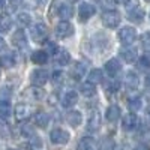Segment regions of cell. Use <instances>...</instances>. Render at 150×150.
Instances as JSON below:
<instances>
[{"label": "cell", "instance_id": "7bdbcfd3", "mask_svg": "<svg viewBox=\"0 0 150 150\" xmlns=\"http://www.w3.org/2000/svg\"><path fill=\"white\" fill-rule=\"evenodd\" d=\"M30 144L33 146V147H36V149H39L41 146H42V143H41V140L39 138H38V137L35 135V137H32V138H30Z\"/></svg>", "mask_w": 150, "mask_h": 150}, {"label": "cell", "instance_id": "30bf717a", "mask_svg": "<svg viewBox=\"0 0 150 150\" xmlns=\"http://www.w3.org/2000/svg\"><path fill=\"white\" fill-rule=\"evenodd\" d=\"M99 128H101V114H99V111L93 110L89 120H87V129L90 132H96Z\"/></svg>", "mask_w": 150, "mask_h": 150}, {"label": "cell", "instance_id": "f35d334b", "mask_svg": "<svg viewBox=\"0 0 150 150\" xmlns=\"http://www.w3.org/2000/svg\"><path fill=\"white\" fill-rule=\"evenodd\" d=\"M51 80L54 84H60V83H63V72H60V71H56L53 75H51Z\"/></svg>", "mask_w": 150, "mask_h": 150}, {"label": "cell", "instance_id": "8992f818", "mask_svg": "<svg viewBox=\"0 0 150 150\" xmlns=\"http://www.w3.org/2000/svg\"><path fill=\"white\" fill-rule=\"evenodd\" d=\"M137 38V32L132 27H123L119 30V39L123 45H131Z\"/></svg>", "mask_w": 150, "mask_h": 150}, {"label": "cell", "instance_id": "bcb514c9", "mask_svg": "<svg viewBox=\"0 0 150 150\" xmlns=\"http://www.w3.org/2000/svg\"><path fill=\"white\" fill-rule=\"evenodd\" d=\"M5 47H6V44H5V41L2 39V38H0V51H2V50H5Z\"/></svg>", "mask_w": 150, "mask_h": 150}, {"label": "cell", "instance_id": "d590c367", "mask_svg": "<svg viewBox=\"0 0 150 150\" xmlns=\"http://www.w3.org/2000/svg\"><path fill=\"white\" fill-rule=\"evenodd\" d=\"M141 45L144 47V50L150 51V32H146L141 35Z\"/></svg>", "mask_w": 150, "mask_h": 150}, {"label": "cell", "instance_id": "52a82bcc", "mask_svg": "<svg viewBox=\"0 0 150 150\" xmlns=\"http://www.w3.org/2000/svg\"><path fill=\"white\" fill-rule=\"evenodd\" d=\"M32 114H33V108H32V105H27V104H18V105L15 107V117H17L18 122L27 120Z\"/></svg>", "mask_w": 150, "mask_h": 150}, {"label": "cell", "instance_id": "ba28073f", "mask_svg": "<svg viewBox=\"0 0 150 150\" xmlns=\"http://www.w3.org/2000/svg\"><path fill=\"white\" fill-rule=\"evenodd\" d=\"M95 12H96V9H95V6L90 5V3H86V2H84V3H81V5L78 6V17H80L81 21H86V20H89L90 17H93Z\"/></svg>", "mask_w": 150, "mask_h": 150}, {"label": "cell", "instance_id": "e575fe53", "mask_svg": "<svg viewBox=\"0 0 150 150\" xmlns=\"http://www.w3.org/2000/svg\"><path fill=\"white\" fill-rule=\"evenodd\" d=\"M105 89L108 92H117L119 90V83L116 78H110L108 83H105Z\"/></svg>", "mask_w": 150, "mask_h": 150}, {"label": "cell", "instance_id": "4fadbf2b", "mask_svg": "<svg viewBox=\"0 0 150 150\" xmlns=\"http://www.w3.org/2000/svg\"><path fill=\"white\" fill-rule=\"evenodd\" d=\"M105 71H107V74L110 75V77L114 78L116 75L120 72V63H119V60H117V59L108 60L107 63H105Z\"/></svg>", "mask_w": 150, "mask_h": 150}, {"label": "cell", "instance_id": "603a6c76", "mask_svg": "<svg viewBox=\"0 0 150 150\" xmlns=\"http://www.w3.org/2000/svg\"><path fill=\"white\" fill-rule=\"evenodd\" d=\"M12 41H14V45L18 47V48H24L27 45V39H26V35H24L23 30H18L15 32V35L12 36Z\"/></svg>", "mask_w": 150, "mask_h": 150}, {"label": "cell", "instance_id": "5bb4252c", "mask_svg": "<svg viewBox=\"0 0 150 150\" xmlns=\"http://www.w3.org/2000/svg\"><path fill=\"white\" fill-rule=\"evenodd\" d=\"M69 60H71V56H69V53L66 51V50H57V53L54 54V62L59 66L68 65Z\"/></svg>", "mask_w": 150, "mask_h": 150}, {"label": "cell", "instance_id": "5b68a950", "mask_svg": "<svg viewBox=\"0 0 150 150\" xmlns=\"http://www.w3.org/2000/svg\"><path fill=\"white\" fill-rule=\"evenodd\" d=\"M56 35L60 39H66V38L74 35V27L69 21H60L56 26Z\"/></svg>", "mask_w": 150, "mask_h": 150}, {"label": "cell", "instance_id": "1f68e13d", "mask_svg": "<svg viewBox=\"0 0 150 150\" xmlns=\"http://www.w3.org/2000/svg\"><path fill=\"white\" fill-rule=\"evenodd\" d=\"M47 3V0H23V5L26 8H30V9H35L38 6H42Z\"/></svg>", "mask_w": 150, "mask_h": 150}, {"label": "cell", "instance_id": "ac0fdd59", "mask_svg": "<svg viewBox=\"0 0 150 150\" xmlns=\"http://www.w3.org/2000/svg\"><path fill=\"white\" fill-rule=\"evenodd\" d=\"M105 117H107V120L111 122V123L117 122L119 117H120V108H119L117 105H111V107H108L107 111H105Z\"/></svg>", "mask_w": 150, "mask_h": 150}, {"label": "cell", "instance_id": "816d5d0a", "mask_svg": "<svg viewBox=\"0 0 150 150\" xmlns=\"http://www.w3.org/2000/svg\"><path fill=\"white\" fill-rule=\"evenodd\" d=\"M71 2H75V0H71Z\"/></svg>", "mask_w": 150, "mask_h": 150}, {"label": "cell", "instance_id": "ffe728a7", "mask_svg": "<svg viewBox=\"0 0 150 150\" xmlns=\"http://www.w3.org/2000/svg\"><path fill=\"white\" fill-rule=\"evenodd\" d=\"M24 96L32 99V101H39V99L44 96V90L39 89V87H32V89H27L24 92Z\"/></svg>", "mask_w": 150, "mask_h": 150}, {"label": "cell", "instance_id": "7a4b0ae2", "mask_svg": "<svg viewBox=\"0 0 150 150\" xmlns=\"http://www.w3.org/2000/svg\"><path fill=\"white\" fill-rule=\"evenodd\" d=\"M30 36L35 42H44L45 38L48 36V27L45 26L44 23H38L32 27L30 30Z\"/></svg>", "mask_w": 150, "mask_h": 150}, {"label": "cell", "instance_id": "b9f144b4", "mask_svg": "<svg viewBox=\"0 0 150 150\" xmlns=\"http://www.w3.org/2000/svg\"><path fill=\"white\" fill-rule=\"evenodd\" d=\"M23 135H26V137H35V131L32 126H29V125H26V126H23Z\"/></svg>", "mask_w": 150, "mask_h": 150}, {"label": "cell", "instance_id": "d4e9b609", "mask_svg": "<svg viewBox=\"0 0 150 150\" xmlns=\"http://www.w3.org/2000/svg\"><path fill=\"white\" fill-rule=\"evenodd\" d=\"M32 62L36 65H45L48 62V53L47 51H35L32 54Z\"/></svg>", "mask_w": 150, "mask_h": 150}, {"label": "cell", "instance_id": "681fc988", "mask_svg": "<svg viewBox=\"0 0 150 150\" xmlns=\"http://www.w3.org/2000/svg\"><path fill=\"white\" fill-rule=\"evenodd\" d=\"M3 5H5V0H0V8H2Z\"/></svg>", "mask_w": 150, "mask_h": 150}, {"label": "cell", "instance_id": "7dc6e473", "mask_svg": "<svg viewBox=\"0 0 150 150\" xmlns=\"http://www.w3.org/2000/svg\"><path fill=\"white\" fill-rule=\"evenodd\" d=\"M146 120L150 123V108H147V111H146Z\"/></svg>", "mask_w": 150, "mask_h": 150}, {"label": "cell", "instance_id": "7c38bea8", "mask_svg": "<svg viewBox=\"0 0 150 150\" xmlns=\"http://www.w3.org/2000/svg\"><path fill=\"white\" fill-rule=\"evenodd\" d=\"M66 122L71 125V126L77 128V126H80V125L83 123V114L80 111H69L66 114Z\"/></svg>", "mask_w": 150, "mask_h": 150}, {"label": "cell", "instance_id": "7402d4cb", "mask_svg": "<svg viewBox=\"0 0 150 150\" xmlns=\"http://www.w3.org/2000/svg\"><path fill=\"white\" fill-rule=\"evenodd\" d=\"M35 123L38 125L39 128H47L48 123H50V116L44 111H39L35 114Z\"/></svg>", "mask_w": 150, "mask_h": 150}, {"label": "cell", "instance_id": "3957f363", "mask_svg": "<svg viewBox=\"0 0 150 150\" xmlns=\"http://www.w3.org/2000/svg\"><path fill=\"white\" fill-rule=\"evenodd\" d=\"M50 78V75L45 69H35L32 74H30V81L35 87H41L44 86Z\"/></svg>", "mask_w": 150, "mask_h": 150}, {"label": "cell", "instance_id": "484cf974", "mask_svg": "<svg viewBox=\"0 0 150 150\" xmlns=\"http://www.w3.org/2000/svg\"><path fill=\"white\" fill-rule=\"evenodd\" d=\"M125 84H126L128 89H135L138 86V77H137L135 72H128L126 78H125Z\"/></svg>", "mask_w": 150, "mask_h": 150}, {"label": "cell", "instance_id": "f546056e", "mask_svg": "<svg viewBox=\"0 0 150 150\" xmlns=\"http://www.w3.org/2000/svg\"><path fill=\"white\" fill-rule=\"evenodd\" d=\"M11 112H12V108L9 102H0V120L8 119L11 116Z\"/></svg>", "mask_w": 150, "mask_h": 150}, {"label": "cell", "instance_id": "cb8c5ba5", "mask_svg": "<svg viewBox=\"0 0 150 150\" xmlns=\"http://www.w3.org/2000/svg\"><path fill=\"white\" fill-rule=\"evenodd\" d=\"M120 56L126 63H132V62H135V59H137V51L134 48H123L120 51Z\"/></svg>", "mask_w": 150, "mask_h": 150}, {"label": "cell", "instance_id": "2e32d148", "mask_svg": "<svg viewBox=\"0 0 150 150\" xmlns=\"http://www.w3.org/2000/svg\"><path fill=\"white\" fill-rule=\"evenodd\" d=\"M78 150H99L98 144L93 138L90 137H86V138H81L78 143Z\"/></svg>", "mask_w": 150, "mask_h": 150}, {"label": "cell", "instance_id": "f6af8a7d", "mask_svg": "<svg viewBox=\"0 0 150 150\" xmlns=\"http://www.w3.org/2000/svg\"><path fill=\"white\" fill-rule=\"evenodd\" d=\"M116 3H119V5H128L129 0H116Z\"/></svg>", "mask_w": 150, "mask_h": 150}, {"label": "cell", "instance_id": "d6986e66", "mask_svg": "<svg viewBox=\"0 0 150 150\" xmlns=\"http://www.w3.org/2000/svg\"><path fill=\"white\" fill-rule=\"evenodd\" d=\"M57 12H59V17L62 18V21H68V18H71L74 14V9H72V6H69L66 3H62L59 6Z\"/></svg>", "mask_w": 150, "mask_h": 150}, {"label": "cell", "instance_id": "c3c4849f", "mask_svg": "<svg viewBox=\"0 0 150 150\" xmlns=\"http://www.w3.org/2000/svg\"><path fill=\"white\" fill-rule=\"evenodd\" d=\"M146 83H147V84H150V75H147V78H146Z\"/></svg>", "mask_w": 150, "mask_h": 150}, {"label": "cell", "instance_id": "74e56055", "mask_svg": "<svg viewBox=\"0 0 150 150\" xmlns=\"http://www.w3.org/2000/svg\"><path fill=\"white\" fill-rule=\"evenodd\" d=\"M138 65H140V68H143V69H149V68H150V57H149V56L140 57Z\"/></svg>", "mask_w": 150, "mask_h": 150}, {"label": "cell", "instance_id": "60d3db41", "mask_svg": "<svg viewBox=\"0 0 150 150\" xmlns=\"http://www.w3.org/2000/svg\"><path fill=\"white\" fill-rule=\"evenodd\" d=\"M140 138H141L143 141H149V140H150V129L143 128V129L140 131Z\"/></svg>", "mask_w": 150, "mask_h": 150}, {"label": "cell", "instance_id": "4316f807", "mask_svg": "<svg viewBox=\"0 0 150 150\" xmlns=\"http://www.w3.org/2000/svg\"><path fill=\"white\" fill-rule=\"evenodd\" d=\"M12 27V20L8 15H0V33H8Z\"/></svg>", "mask_w": 150, "mask_h": 150}, {"label": "cell", "instance_id": "f907efd6", "mask_svg": "<svg viewBox=\"0 0 150 150\" xmlns=\"http://www.w3.org/2000/svg\"><path fill=\"white\" fill-rule=\"evenodd\" d=\"M146 2H150V0H146Z\"/></svg>", "mask_w": 150, "mask_h": 150}, {"label": "cell", "instance_id": "8d00e7d4", "mask_svg": "<svg viewBox=\"0 0 150 150\" xmlns=\"http://www.w3.org/2000/svg\"><path fill=\"white\" fill-rule=\"evenodd\" d=\"M11 98V90L8 87H2L0 89V102H8Z\"/></svg>", "mask_w": 150, "mask_h": 150}, {"label": "cell", "instance_id": "4dcf8cb0", "mask_svg": "<svg viewBox=\"0 0 150 150\" xmlns=\"http://www.w3.org/2000/svg\"><path fill=\"white\" fill-rule=\"evenodd\" d=\"M87 81L92 83V84L102 83V72L99 71V69H93V71H90V74H89V80H87Z\"/></svg>", "mask_w": 150, "mask_h": 150}, {"label": "cell", "instance_id": "e0dca14e", "mask_svg": "<svg viewBox=\"0 0 150 150\" xmlns=\"http://www.w3.org/2000/svg\"><path fill=\"white\" fill-rule=\"evenodd\" d=\"M128 18H129L132 23L140 24V23H143V20H144V12H143V9H140V6H138V8H135V9L128 11Z\"/></svg>", "mask_w": 150, "mask_h": 150}, {"label": "cell", "instance_id": "d6a6232c", "mask_svg": "<svg viewBox=\"0 0 150 150\" xmlns=\"http://www.w3.org/2000/svg\"><path fill=\"white\" fill-rule=\"evenodd\" d=\"M0 137H2V138H9L11 137V128L3 120H0Z\"/></svg>", "mask_w": 150, "mask_h": 150}, {"label": "cell", "instance_id": "44dd1931", "mask_svg": "<svg viewBox=\"0 0 150 150\" xmlns=\"http://www.w3.org/2000/svg\"><path fill=\"white\" fill-rule=\"evenodd\" d=\"M80 92H81V95L83 96H86V98H92V96H95L96 95V89H95V84H92V83H83L81 86H80Z\"/></svg>", "mask_w": 150, "mask_h": 150}, {"label": "cell", "instance_id": "ee69618b", "mask_svg": "<svg viewBox=\"0 0 150 150\" xmlns=\"http://www.w3.org/2000/svg\"><path fill=\"white\" fill-rule=\"evenodd\" d=\"M135 150H150V149H149V147H147L146 144H140V146H138V147H137Z\"/></svg>", "mask_w": 150, "mask_h": 150}, {"label": "cell", "instance_id": "9c48e42d", "mask_svg": "<svg viewBox=\"0 0 150 150\" xmlns=\"http://www.w3.org/2000/svg\"><path fill=\"white\" fill-rule=\"evenodd\" d=\"M77 101H78V95H77V92H75V90H66L63 93V96H62V99H60L62 105H63L65 108L74 107L75 104H77Z\"/></svg>", "mask_w": 150, "mask_h": 150}, {"label": "cell", "instance_id": "277c9868", "mask_svg": "<svg viewBox=\"0 0 150 150\" xmlns=\"http://www.w3.org/2000/svg\"><path fill=\"white\" fill-rule=\"evenodd\" d=\"M69 138H71L69 132L65 131V129H60V128L53 129L51 134H50V140H51L54 144H66L69 141Z\"/></svg>", "mask_w": 150, "mask_h": 150}, {"label": "cell", "instance_id": "9a60e30c", "mask_svg": "<svg viewBox=\"0 0 150 150\" xmlns=\"http://www.w3.org/2000/svg\"><path fill=\"white\" fill-rule=\"evenodd\" d=\"M86 75V66L81 63V62H77L74 66H72V69H71V77L74 78V80H81L83 77Z\"/></svg>", "mask_w": 150, "mask_h": 150}, {"label": "cell", "instance_id": "ab89813d", "mask_svg": "<svg viewBox=\"0 0 150 150\" xmlns=\"http://www.w3.org/2000/svg\"><path fill=\"white\" fill-rule=\"evenodd\" d=\"M112 147H114V144H112V141H111L110 138L102 140V143H101V150H112Z\"/></svg>", "mask_w": 150, "mask_h": 150}, {"label": "cell", "instance_id": "6da1fadb", "mask_svg": "<svg viewBox=\"0 0 150 150\" xmlns=\"http://www.w3.org/2000/svg\"><path fill=\"white\" fill-rule=\"evenodd\" d=\"M122 18H120V14L117 11H105L102 14V23L104 26L108 27V29H114L120 24Z\"/></svg>", "mask_w": 150, "mask_h": 150}, {"label": "cell", "instance_id": "8fae6325", "mask_svg": "<svg viewBox=\"0 0 150 150\" xmlns=\"http://www.w3.org/2000/svg\"><path fill=\"white\" fill-rule=\"evenodd\" d=\"M138 126V117L135 114H126L123 117V122H122V128L125 131H134Z\"/></svg>", "mask_w": 150, "mask_h": 150}, {"label": "cell", "instance_id": "836d02e7", "mask_svg": "<svg viewBox=\"0 0 150 150\" xmlns=\"http://www.w3.org/2000/svg\"><path fill=\"white\" fill-rule=\"evenodd\" d=\"M128 107H129L131 111H138V110L141 108V99H140V98H132V99H129Z\"/></svg>", "mask_w": 150, "mask_h": 150}, {"label": "cell", "instance_id": "f1b7e54d", "mask_svg": "<svg viewBox=\"0 0 150 150\" xmlns=\"http://www.w3.org/2000/svg\"><path fill=\"white\" fill-rule=\"evenodd\" d=\"M0 65L3 68H12L15 65V56L14 54H3L0 57Z\"/></svg>", "mask_w": 150, "mask_h": 150}, {"label": "cell", "instance_id": "83f0119b", "mask_svg": "<svg viewBox=\"0 0 150 150\" xmlns=\"http://www.w3.org/2000/svg\"><path fill=\"white\" fill-rule=\"evenodd\" d=\"M32 23V17L29 14H26V12H21V14L17 15V24L23 29V27H27L29 24Z\"/></svg>", "mask_w": 150, "mask_h": 150}]
</instances>
